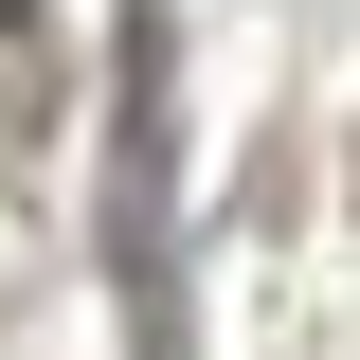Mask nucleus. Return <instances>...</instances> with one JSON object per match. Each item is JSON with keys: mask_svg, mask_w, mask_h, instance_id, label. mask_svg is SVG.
<instances>
[{"mask_svg": "<svg viewBox=\"0 0 360 360\" xmlns=\"http://www.w3.org/2000/svg\"><path fill=\"white\" fill-rule=\"evenodd\" d=\"M108 288H127V360H180V18L162 0L108 18Z\"/></svg>", "mask_w": 360, "mask_h": 360, "instance_id": "f257e3e1", "label": "nucleus"}]
</instances>
